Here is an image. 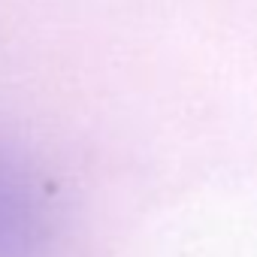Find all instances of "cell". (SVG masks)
<instances>
[{"mask_svg":"<svg viewBox=\"0 0 257 257\" xmlns=\"http://www.w3.org/2000/svg\"><path fill=\"white\" fill-rule=\"evenodd\" d=\"M37 200L22 170L0 155V257H28L37 230Z\"/></svg>","mask_w":257,"mask_h":257,"instance_id":"cell-1","label":"cell"}]
</instances>
